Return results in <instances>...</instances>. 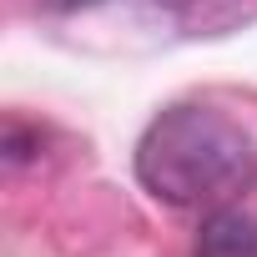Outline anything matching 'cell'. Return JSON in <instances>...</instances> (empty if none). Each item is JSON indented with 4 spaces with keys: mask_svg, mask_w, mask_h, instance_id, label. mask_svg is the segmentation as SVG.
Segmentation results:
<instances>
[{
    "mask_svg": "<svg viewBox=\"0 0 257 257\" xmlns=\"http://www.w3.org/2000/svg\"><path fill=\"white\" fill-rule=\"evenodd\" d=\"M192 257H257V217L242 207H212L202 217Z\"/></svg>",
    "mask_w": 257,
    "mask_h": 257,
    "instance_id": "2",
    "label": "cell"
},
{
    "mask_svg": "<svg viewBox=\"0 0 257 257\" xmlns=\"http://www.w3.org/2000/svg\"><path fill=\"white\" fill-rule=\"evenodd\" d=\"M56 11H86V6H101V0H51Z\"/></svg>",
    "mask_w": 257,
    "mask_h": 257,
    "instance_id": "3",
    "label": "cell"
},
{
    "mask_svg": "<svg viewBox=\"0 0 257 257\" xmlns=\"http://www.w3.org/2000/svg\"><path fill=\"white\" fill-rule=\"evenodd\" d=\"M137 177L167 207H232L257 177V147L242 121L212 106H172L137 142Z\"/></svg>",
    "mask_w": 257,
    "mask_h": 257,
    "instance_id": "1",
    "label": "cell"
}]
</instances>
